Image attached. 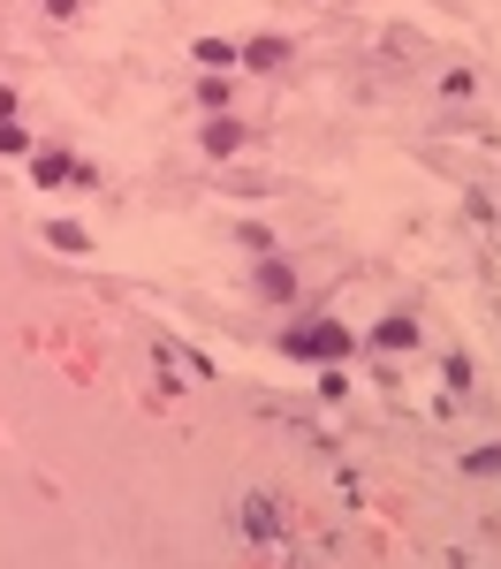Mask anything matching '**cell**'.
Segmentation results:
<instances>
[{
    "label": "cell",
    "mask_w": 501,
    "mask_h": 569,
    "mask_svg": "<svg viewBox=\"0 0 501 569\" xmlns=\"http://www.w3.org/2000/svg\"><path fill=\"white\" fill-rule=\"evenodd\" d=\"M281 53H289V46H281V39H259V46H251V53H243V61H251V69H273Z\"/></svg>",
    "instance_id": "6da1fadb"
}]
</instances>
